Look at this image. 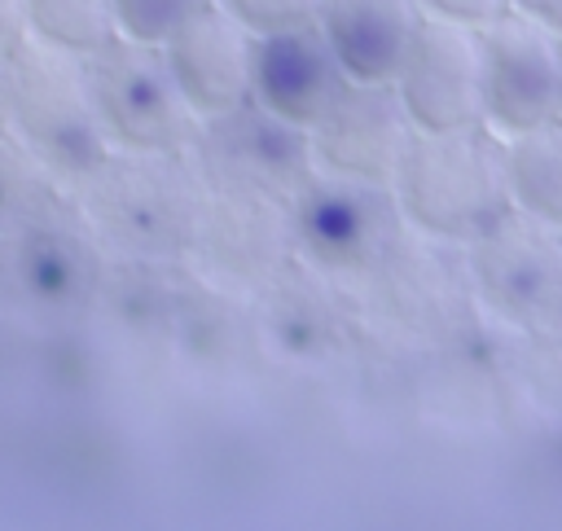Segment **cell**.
<instances>
[{"label":"cell","mask_w":562,"mask_h":531,"mask_svg":"<svg viewBox=\"0 0 562 531\" xmlns=\"http://www.w3.org/2000/svg\"><path fill=\"white\" fill-rule=\"evenodd\" d=\"M193 162L206 180V189H228V193H255L294 206V197L312 184L316 158H312V136L263 105L246 101L233 114L206 118L193 140Z\"/></svg>","instance_id":"cell-8"},{"label":"cell","mask_w":562,"mask_h":531,"mask_svg":"<svg viewBox=\"0 0 562 531\" xmlns=\"http://www.w3.org/2000/svg\"><path fill=\"white\" fill-rule=\"evenodd\" d=\"M290 228L294 259L303 268L329 281H364L391 255L408 224L391 189L316 171L290 206Z\"/></svg>","instance_id":"cell-6"},{"label":"cell","mask_w":562,"mask_h":531,"mask_svg":"<svg viewBox=\"0 0 562 531\" xmlns=\"http://www.w3.org/2000/svg\"><path fill=\"white\" fill-rule=\"evenodd\" d=\"M347 83L351 79L338 66L321 26H294L255 39L250 101L303 132H312L325 118V110L342 97Z\"/></svg>","instance_id":"cell-15"},{"label":"cell","mask_w":562,"mask_h":531,"mask_svg":"<svg viewBox=\"0 0 562 531\" xmlns=\"http://www.w3.org/2000/svg\"><path fill=\"white\" fill-rule=\"evenodd\" d=\"M233 18H241L255 35L272 31H294V26H316L325 0H220Z\"/></svg>","instance_id":"cell-22"},{"label":"cell","mask_w":562,"mask_h":531,"mask_svg":"<svg viewBox=\"0 0 562 531\" xmlns=\"http://www.w3.org/2000/svg\"><path fill=\"white\" fill-rule=\"evenodd\" d=\"M514 13L549 26L553 35H562V0H514Z\"/></svg>","instance_id":"cell-24"},{"label":"cell","mask_w":562,"mask_h":531,"mask_svg":"<svg viewBox=\"0 0 562 531\" xmlns=\"http://www.w3.org/2000/svg\"><path fill=\"white\" fill-rule=\"evenodd\" d=\"M483 118L505 140L562 118V35L514 9L483 26Z\"/></svg>","instance_id":"cell-9"},{"label":"cell","mask_w":562,"mask_h":531,"mask_svg":"<svg viewBox=\"0 0 562 531\" xmlns=\"http://www.w3.org/2000/svg\"><path fill=\"white\" fill-rule=\"evenodd\" d=\"M255 39L259 35L215 0L162 44L167 66L202 123L233 114L250 101Z\"/></svg>","instance_id":"cell-14"},{"label":"cell","mask_w":562,"mask_h":531,"mask_svg":"<svg viewBox=\"0 0 562 531\" xmlns=\"http://www.w3.org/2000/svg\"><path fill=\"white\" fill-rule=\"evenodd\" d=\"M22 31L61 53L92 57L97 48L119 39L114 0H26Z\"/></svg>","instance_id":"cell-20"},{"label":"cell","mask_w":562,"mask_h":531,"mask_svg":"<svg viewBox=\"0 0 562 531\" xmlns=\"http://www.w3.org/2000/svg\"><path fill=\"white\" fill-rule=\"evenodd\" d=\"M426 233L404 228L391 255L364 276L378 312L426 347H461L474 334V281L470 263Z\"/></svg>","instance_id":"cell-7"},{"label":"cell","mask_w":562,"mask_h":531,"mask_svg":"<svg viewBox=\"0 0 562 531\" xmlns=\"http://www.w3.org/2000/svg\"><path fill=\"white\" fill-rule=\"evenodd\" d=\"M4 48L9 39H0V123H4Z\"/></svg>","instance_id":"cell-27"},{"label":"cell","mask_w":562,"mask_h":531,"mask_svg":"<svg viewBox=\"0 0 562 531\" xmlns=\"http://www.w3.org/2000/svg\"><path fill=\"white\" fill-rule=\"evenodd\" d=\"M105 259L79 211H53L9 233V290L44 316H79L101 298Z\"/></svg>","instance_id":"cell-11"},{"label":"cell","mask_w":562,"mask_h":531,"mask_svg":"<svg viewBox=\"0 0 562 531\" xmlns=\"http://www.w3.org/2000/svg\"><path fill=\"white\" fill-rule=\"evenodd\" d=\"M426 9V18H443V22H461V26H492L496 18H505L514 9V0H417Z\"/></svg>","instance_id":"cell-23"},{"label":"cell","mask_w":562,"mask_h":531,"mask_svg":"<svg viewBox=\"0 0 562 531\" xmlns=\"http://www.w3.org/2000/svg\"><path fill=\"white\" fill-rule=\"evenodd\" d=\"M193 259L228 290H268L294 263L290 206L255 193L206 189Z\"/></svg>","instance_id":"cell-13"},{"label":"cell","mask_w":562,"mask_h":531,"mask_svg":"<svg viewBox=\"0 0 562 531\" xmlns=\"http://www.w3.org/2000/svg\"><path fill=\"white\" fill-rule=\"evenodd\" d=\"M9 290V246H0V294Z\"/></svg>","instance_id":"cell-26"},{"label":"cell","mask_w":562,"mask_h":531,"mask_svg":"<svg viewBox=\"0 0 562 531\" xmlns=\"http://www.w3.org/2000/svg\"><path fill=\"white\" fill-rule=\"evenodd\" d=\"M75 211L97 241L127 259L167 263L193 255L206 180L193 154H123L114 149L88 180L75 184Z\"/></svg>","instance_id":"cell-1"},{"label":"cell","mask_w":562,"mask_h":531,"mask_svg":"<svg viewBox=\"0 0 562 531\" xmlns=\"http://www.w3.org/2000/svg\"><path fill=\"white\" fill-rule=\"evenodd\" d=\"M92 105L110 149L123 154H184L198 140L202 118L184 101L158 44L110 39L88 57Z\"/></svg>","instance_id":"cell-4"},{"label":"cell","mask_w":562,"mask_h":531,"mask_svg":"<svg viewBox=\"0 0 562 531\" xmlns=\"http://www.w3.org/2000/svg\"><path fill=\"white\" fill-rule=\"evenodd\" d=\"M391 193L413 233L470 246L514 211L509 140L487 123L461 132H417Z\"/></svg>","instance_id":"cell-2"},{"label":"cell","mask_w":562,"mask_h":531,"mask_svg":"<svg viewBox=\"0 0 562 531\" xmlns=\"http://www.w3.org/2000/svg\"><path fill=\"white\" fill-rule=\"evenodd\" d=\"M422 22L417 0H325L316 26L351 83H395Z\"/></svg>","instance_id":"cell-16"},{"label":"cell","mask_w":562,"mask_h":531,"mask_svg":"<svg viewBox=\"0 0 562 531\" xmlns=\"http://www.w3.org/2000/svg\"><path fill=\"white\" fill-rule=\"evenodd\" d=\"M4 123L75 189L114 149L92 105L88 57L61 53L35 35H13L4 48Z\"/></svg>","instance_id":"cell-3"},{"label":"cell","mask_w":562,"mask_h":531,"mask_svg":"<svg viewBox=\"0 0 562 531\" xmlns=\"http://www.w3.org/2000/svg\"><path fill=\"white\" fill-rule=\"evenodd\" d=\"M509 189L514 211L562 233V118L509 136Z\"/></svg>","instance_id":"cell-18"},{"label":"cell","mask_w":562,"mask_h":531,"mask_svg":"<svg viewBox=\"0 0 562 531\" xmlns=\"http://www.w3.org/2000/svg\"><path fill=\"white\" fill-rule=\"evenodd\" d=\"M316 171L391 189L417 136L395 83H347L325 118L307 132Z\"/></svg>","instance_id":"cell-12"},{"label":"cell","mask_w":562,"mask_h":531,"mask_svg":"<svg viewBox=\"0 0 562 531\" xmlns=\"http://www.w3.org/2000/svg\"><path fill=\"white\" fill-rule=\"evenodd\" d=\"M268 334L285 360L316 364V360H329L338 351L342 316L316 290V281H290V272H281L268 285Z\"/></svg>","instance_id":"cell-17"},{"label":"cell","mask_w":562,"mask_h":531,"mask_svg":"<svg viewBox=\"0 0 562 531\" xmlns=\"http://www.w3.org/2000/svg\"><path fill=\"white\" fill-rule=\"evenodd\" d=\"M470 281L479 307L527 334L549 338L562 334V233L509 211L483 237L465 246Z\"/></svg>","instance_id":"cell-5"},{"label":"cell","mask_w":562,"mask_h":531,"mask_svg":"<svg viewBox=\"0 0 562 531\" xmlns=\"http://www.w3.org/2000/svg\"><path fill=\"white\" fill-rule=\"evenodd\" d=\"M395 92L417 132H461L483 127V31L426 18Z\"/></svg>","instance_id":"cell-10"},{"label":"cell","mask_w":562,"mask_h":531,"mask_svg":"<svg viewBox=\"0 0 562 531\" xmlns=\"http://www.w3.org/2000/svg\"><path fill=\"white\" fill-rule=\"evenodd\" d=\"M22 18H26V0H0V39L22 35Z\"/></svg>","instance_id":"cell-25"},{"label":"cell","mask_w":562,"mask_h":531,"mask_svg":"<svg viewBox=\"0 0 562 531\" xmlns=\"http://www.w3.org/2000/svg\"><path fill=\"white\" fill-rule=\"evenodd\" d=\"M215 0H114V22L123 39L140 44H167L189 18H198Z\"/></svg>","instance_id":"cell-21"},{"label":"cell","mask_w":562,"mask_h":531,"mask_svg":"<svg viewBox=\"0 0 562 531\" xmlns=\"http://www.w3.org/2000/svg\"><path fill=\"white\" fill-rule=\"evenodd\" d=\"M61 206L66 184L9 123H0V233H18Z\"/></svg>","instance_id":"cell-19"}]
</instances>
